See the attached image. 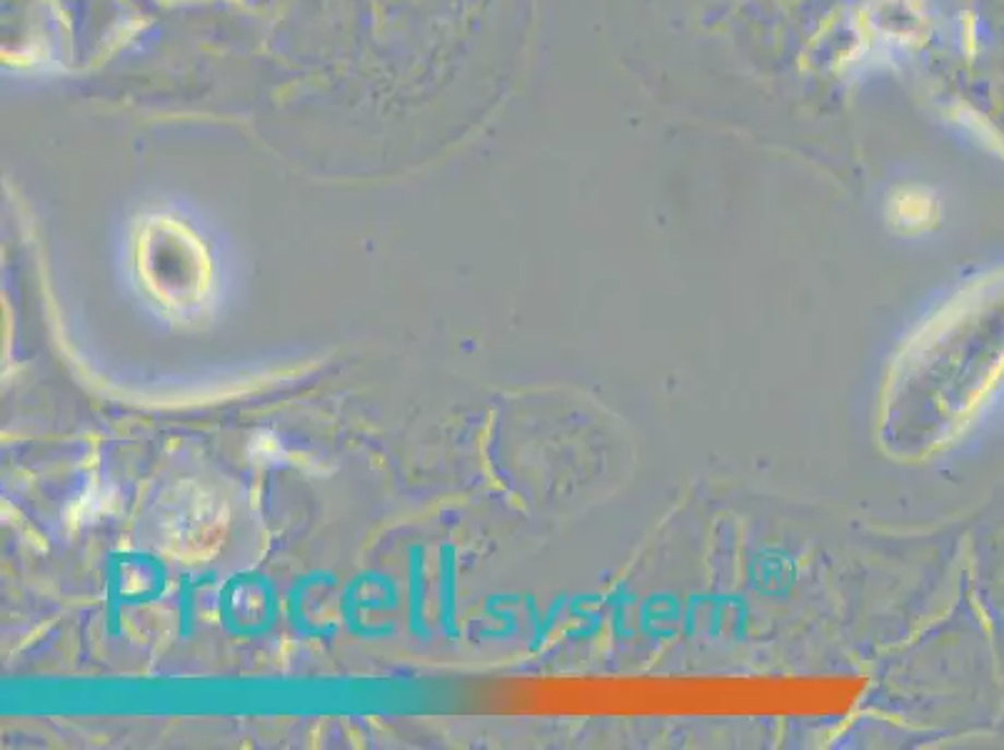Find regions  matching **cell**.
Here are the masks:
<instances>
[{
	"mask_svg": "<svg viewBox=\"0 0 1004 750\" xmlns=\"http://www.w3.org/2000/svg\"><path fill=\"white\" fill-rule=\"evenodd\" d=\"M889 223L903 233L924 230L937 215L934 201L924 191H899L889 201Z\"/></svg>",
	"mask_w": 1004,
	"mask_h": 750,
	"instance_id": "1",
	"label": "cell"
}]
</instances>
